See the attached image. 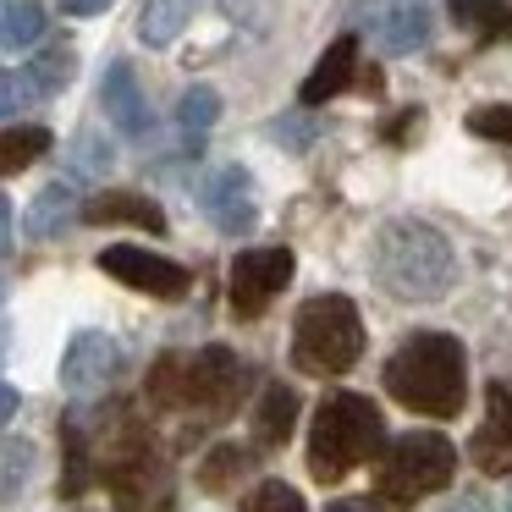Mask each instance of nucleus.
Wrapping results in <instances>:
<instances>
[{"mask_svg":"<svg viewBox=\"0 0 512 512\" xmlns=\"http://www.w3.org/2000/svg\"><path fill=\"white\" fill-rule=\"evenodd\" d=\"M468 457H474L479 474H512V391L485 386V424L468 441Z\"/></svg>","mask_w":512,"mask_h":512,"instance_id":"obj_11","label":"nucleus"},{"mask_svg":"<svg viewBox=\"0 0 512 512\" xmlns=\"http://www.w3.org/2000/svg\"><path fill=\"white\" fill-rule=\"evenodd\" d=\"M78 221L89 226H144V232H166V210L149 193H127V188H105L94 199H83Z\"/></svg>","mask_w":512,"mask_h":512,"instance_id":"obj_13","label":"nucleus"},{"mask_svg":"<svg viewBox=\"0 0 512 512\" xmlns=\"http://www.w3.org/2000/svg\"><path fill=\"white\" fill-rule=\"evenodd\" d=\"M100 270L116 276L122 287L149 292V298H166V303L188 298V287H193L188 265H177V259H166V254H149V248H127V243L100 248Z\"/></svg>","mask_w":512,"mask_h":512,"instance_id":"obj_8","label":"nucleus"},{"mask_svg":"<svg viewBox=\"0 0 512 512\" xmlns=\"http://www.w3.org/2000/svg\"><path fill=\"white\" fill-rule=\"evenodd\" d=\"M380 441H386V419H380V402L358 397V391H336L314 408L309 424V474L320 485H336L347 479L358 463L380 457Z\"/></svg>","mask_w":512,"mask_h":512,"instance_id":"obj_3","label":"nucleus"},{"mask_svg":"<svg viewBox=\"0 0 512 512\" xmlns=\"http://www.w3.org/2000/svg\"><path fill=\"white\" fill-rule=\"evenodd\" d=\"M72 72H78V50L61 45V39H50V45L39 50L34 61H28V78H34L45 94H61V89L72 83Z\"/></svg>","mask_w":512,"mask_h":512,"instance_id":"obj_24","label":"nucleus"},{"mask_svg":"<svg viewBox=\"0 0 512 512\" xmlns=\"http://www.w3.org/2000/svg\"><path fill=\"white\" fill-rule=\"evenodd\" d=\"M248 468H254V446H237V441H221L204 452L199 463V490H210V496H226L232 485H243Z\"/></svg>","mask_w":512,"mask_h":512,"instance_id":"obj_19","label":"nucleus"},{"mask_svg":"<svg viewBox=\"0 0 512 512\" xmlns=\"http://www.w3.org/2000/svg\"><path fill=\"white\" fill-rule=\"evenodd\" d=\"M325 512H375V507H369V501H331Z\"/></svg>","mask_w":512,"mask_h":512,"instance_id":"obj_36","label":"nucleus"},{"mask_svg":"<svg viewBox=\"0 0 512 512\" xmlns=\"http://www.w3.org/2000/svg\"><path fill=\"white\" fill-rule=\"evenodd\" d=\"M34 474V441H0V496L12 501Z\"/></svg>","mask_w":512,"mask_h":512,"instance_id":"obj_27","label":"nucleus"},{"mask_svg":"<svg viewBox=\"0 0 512 512\" xmlns=\"http://www.w3.org/2000/svg\"><path fill=\"white\" fill-rule=\"evenodd\" d=\"M72 215H83L78 193H72V182H50V188L34 193V204H28L23 215V232L34 237V243H50V237H61L72 226Z\"/></svg>","mask_w":512,"mask_h":512,"instance_id":"obj_16","label":"nucleus"},{"mask_svg":"<svg viewBox=\"0 0 512 512\" xmlns=\"http://www.w3.org/2000/svg\"><path fill=\"white\" fill-rule=\"evenodd\" d=\"M50 155V133L45 127H0V177H17V171H28L34 160Z\"/></svg>","mask_w":512,"mask_h":512,"instance_id":"obj_21","label":"nucleus"},{"mask_svg":"<svg viewBox=\"0 0 512 512\" xmlns=\"http://www.w3.org/2000/svg\"><path fill=\"white\" fill-rule=\"evenodd\" d=\"M149 402H155L160 413H182V353H160L155 364H149Z\"/></svg>","mask_w":512,"mask_h":512,"instance_id":"obj_26","label":"nucleus"},{"mask_svg":"<svg viewBox=\"0 0 512 512\" xmlns=\"http://www.w3.org/2000/svg\"><path fill=\"white\" fill-rule=\"evenodd\" d=\"M111 160H116V149L105 144L94 127H83V133L72 138V171H78V177H105V171H111Z\"/></svg>","mask_w":512,"mask_h":512,"instance_id":"obj_28","label":"nucleus"},{"mask_svg":"<svg viewBox=\"0 0 512 512\" xmlns=\"http://www.w3.org/2000/svg\"><path fill=\"white\" fill-rule=\"evenodd\" d=\"M248 391V369L232 347H199L182 353V408L204 419H226Z\"/></svg>","mask_w":512,"mask_h":512,"instance_id":"obj_6","label":"nucleus"},{"mask_svg":"<svg viewBox=\"0 0 512 512\" xmlns=\"http://www.w3.org/2000/svg\"><path fill=\"white\" fill-rule=\"evenodd\" d=\"M6 232H12V204L0 199V254H6Z\"/></svg>","mask_w":512,"mask_h":512,"instance_id":"obj_35","label":"nucleus"},{"mask_svg":"<svg viewBox=\"0 0 512 512\" xmlns=\"http://www.w3.org/2000/svg\"><path fill=\"white\" fill-rule=\"evenodd\" d=\"M215 122H221V94H215L210 83H193V89L177 100V127H182V138H188L193 155H199L204 133H210Z\"/></svg>","mask_w":512,"mask_h":512,"instance_id":"obj_20","label":"nucleus"},{"mask_svg":"<svg viewBox=\"0 0 512 512\" xmlns=\"http://www.w3.org/2000/svg\"><path fill=\"white\" fill-rule=\"evenodd\" d=\"M243 512H309V507H303V496L287 479H265V485H254L243 496Z\"/></svg>","mask_w":512,"mask_h":512,"instance_id":"obj_29","label":"nucleus"},{"mask_svg":"<svg viewBox=\"0 0 512 512\" xmlns=\"http://www.w3.org/2000/svg\"><path fill=\"white\" fill-rule=\"evenodd\" d=\"M375 281L397 303H435L457 281V254L430 221H386L375 232Z\"/></svg>","mask_w":512,"mask_h":512,"instance_id":"obj_2","label":"nucleus"},{"mask_svg":"<svg viewBox=\"0 0 512 512\" xmlns=\"http://www.w3.org/2000/svg\"><path fill=\"white\" fill-rule=\"evenodd\" d=\"M100 105H105V116H111V127L116 133H127V138H144L149 133V100H144V89H138V72H133V61H111L105 67V78H100Z\"/></svg>","mask_w":512,"mask_h":512,"instance_id":"obj_12","label":"nucleus"},{"mask_svg":"<svg viewBox=\"0 0 512 512\" xmlns=\"http://www.w3.org/2000/svg\"><path fill=\"white\" fill-rule=\"evenodd\" d=\"M292 265H298V259H292V248H281V243L243 248V254L232 259V276H226V292H232V314H237V320H259V314L287 292Z\"/></svg>","mask_w":512,"mask_h":512,"instance_id":"obj_7","label":"nucleus"},{"mask_svg":"<svg viewBox=\"0 0 512 512\" xmlns=\"http://www.w3.org/2000/svg\"><path fill=\"white\" fill-rule=\"evenodd\" d=\"M111 0H61V12L67 17H94V12H105Z\"/></svg>","mask_w":512,"mask_h":512,"instance_id":"obj_33","label":"nucleus"},{"mask_svg":"<svg viewBox=\"0 0 512 512\" xmlns=\"http://www.w3.org/2000/svg\"><path fill=\"white\" fill-rule=\"evenodd\" d=\"M188 17H193V0H149L144 17H138V39L144 45H171L188 28Z\"/></svg>","mask_w":512,"mask_h":512,"instance_id":"obj_23","label":"nucleus"},{"mask_svg":"<svg viewBox=\"0 0 512 512\" xmlns=\"http://www.w3.org/2000/svg\"><path fill=\"white\" fill-rule=\"evenodd\" d=\"M386 391L424 419H457L468 402V358L446 331H413L386 364Z\"/></svg>","mask_w":512,"mask_h":512,"instance_id":"obj_1","label":"nucleus"},{"mask_svg":"<svg viewBox=\"0 0 512 512\" xmlns=\"http://www.w3.org/2000/svg\"><path fill=\"white\" fill-rule=\"evenodd\" d=\"M61 446H67V457H61V496L78 501L83 490L100 479L94 452H89V430H83V413H67V419H61Z\"/></svg>","mask_w":512,"mask_h":512,"instance_id":"obj_17","label":"nucleus"},{"mask_svg":"<svg viewBox=\"0 0 512 512\" xmlns=\"http://www.w3.org/2000/svg\"><path fill=\"white\" fill-rule=\"evenodd\" d=\"M155 512H177V507H171V501H160V507H155Z\"/></svg>","mask_w":512,"mask_h":512,"instance_id":"obj_37","label":"nucleus"},{"mask_svg":"<svg viewBox=\"0 0 512 512\" xmlns=\"http://www.w3.org/2000/svg\"><path fill=\"white\" fill-rule=\"evenodd\" d=\"M45 12H39L34 0H6L0 6V50H28L45 39Z\"/></svg>","mask_w":512,"mask_h":512,"instance_id":"obj_22","label":"nucleus"},{"mask_svg":"<svg viewBox=\"0 0 512 512\" xmlns=\"http://www.w3.org/2000/svg\"><path fill=\"white\" fill-rule=\"evenodd\" d=\"M265 133L276 138L281 149H309V144H314V122H309L303 111H298V116H292V111H287V116H276V122L265 127Z\"/></svg>","mask_w":512,"mask_h":512,"instance_id":"obj_32","label":"nucleus"},{"mask_svg":"<svg viewBox=\"0 0 512 512\" xmlns=\"http://www.w3.org/2000/svg\"><path fill=\"white\" fill-rule=\"evenodd\" d=\"M364 353V320H358L353 298L342 292H320L298 309L292 320V369L314 380H331L347 375Z\"/></svg>","mask_w":512,"mask_h":512,"instance_id":"obj_4","label":"nucleus"},{"mask_svg":"<svg viewBox=\"0 0 512 512\" xmlns=\"http://www.w3.org/2000/svg\"><path fill=\"white\" fill-rule=\"evenodd\" d=\"M507 512H512V501H507Z\"/></svg>","mask_w":512,"mask_h":512,"instance_id":"obj_38","label":"nucleus"},{"mask_svg":"<svg viewBox=\"0 0 512 512\" xmlns=\"http://www.w3.org/2000/svg\"><path fill=\"white\" fill-rule=\"evenodd\" d=\"M292 424H298V391L276 380V386L259 391V408H254V441H259V446H287Z\"/></svg>","mask_w":512,"mask_h":512,"instance_id":"obj_18","label":"nucleus"},{"mask_svg":"<svg viewBox=\"0 0 512 512\" xmlns=\"http://www.w3.org/2000/svg\"><path fill=\"white\" fill-rule=\"evenodd\" d=\"M353 72H358V39H353V34H342L320 61H314L309 78H303L298 105H325V100H336L342 89H353Z\"/></svg>","mask_w":512,"mask_h":512,"instance_id":"obj_14","label":"nucleus"},{"mask_svg":"<svg viewBox=\"0 0 512 512\" xmlns=\"http://www.w3.org/2000/svg\"><path fill=\"white\" fill-rule=\"evenodd\" d=\"M457 474V446L441 430H408L380 446L375 457V496L391 507H419L424 496L446 490Z\"/></svg>","mask_w":512,"mask_h":512,"instance_id":"obj_5","label":"nucleus"},{"mask_svg":"<svg viewBox=\"0 0 512 512\" xmlns=\"http://www.w3.org/2000/svg\"><path fill=\"white\" fill-rule=\"evenodd\" d=\"M430 12H424V0H402L391 12L375 17V45L386 56H408V50H424L430 45Z\"/></svg>","mask_w":512,"mask_h":512,"instance_id":"obj_15","label":"nucleus"},{"mask_svg":"<svg viewBox=\"0 0 512 512\" xmlns=\"http://www.w3.org/2000/svg\"><path fill=\"white\" fill-rule=\"evenodd\" d=\"M34 100H45V89L28 78V67L23 72H0V116H17L23 105H34Z\"/></svg>","mask_w":512,"mask_h":512,"instance_id":"obj_30","label":"nucleus"},{"mask_svg":"<svg viewBox=\"0 0 512 512\" xmlns=\"http://www.w3.org/2000/svg\"><path fill=\"white\" fill-rule=\"evenodd\" d=\"M468 133L512 144V105H479V111H468Z\"/></svg>","mask_w":512,"mask_h":512,"instance_id":"obj_31","label":"nucleus"},{"mask_svg":"<svg viewBox=\"0 0 512 512\" xmlns=\"http://www.w3.org/2000/svg\"><path fill=\"white\" fill-rule=\"evenodd\" d=\"M116 369H122V347H116V336L78 331L72 347H67V358H61V386H67L72 397H94V391H105L116 380Z\"/></svg>","mask_w":512,"mask_h":512,"instance_id":"obj_10","label":"nucleus"},{"mask_svg":"<svg viewBox=\"0 0 512 512\" xmlns=\"http://www.w3.org/2000/svg\"><path fill=\"white\" fill-rule=\"evenodd\" d=\"M452 23L479 28L485 39L512 34V12H507V0H452Z\"/></svg>","mask_w":512,"mask_h":512,"instance_id":"obj_25","label":"nucleus"},{"mask_svg":"<svg viewBox=\"0 0 512 512\" xmlns=\"http://www.w3.org/2000/svg\"><path fill=\"white\" fill-rule=\"evenodd\" d=\"M12 413H17V391L6 386V380H0V424L12 419Z\"/></svg>","mask_w":512,"mask_h":512,"instance_id":"obj_34","label":"nucleus"},{"mask_svg":"<svg viewBox=\"0 0 512 512\" xmlns=\"http://www.w3.org/2000/svg\"><path fill=\"white\" fill-rule=\"evenodd\" d=\"M199 210L210 215V226L226 232V237L254 232V221H259L254 177H248L243 166H215L210 177H204V188H199Z\"/></svg>","mask_w":512,"mask_h":512,"instance_id":"obj_9","label":"nucleus"}]
</instances>
